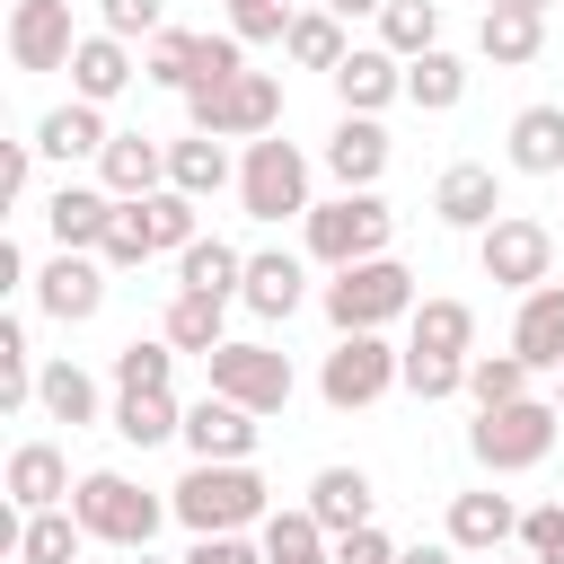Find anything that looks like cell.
<instances>
[{
	"mask_svg": "<svg viewBox=\"0 0 564 564\" xmlns=\"http://www.w3.org/2000/svg\"><path fill=\"white\" fill-rule=\"evenodd\" d=\"M167 185H176V194H194V203L229 194V185H238V159H229V141H212V132H185V141H167Z\"/></svg>",
	"mask_w": 564,
	"mask_h": 564,
	"instance_id": "obj_28",
	"label": "cell"
},
{
	"mask_svg": "<svg viewBox=\"0 0 564 564\" xmlns=\"http://www.w3.org/2000/svg\"><path fill=\"white\" fill-rule=\"evenodd\" d=\"M405 97V62L388 53V44H352L344 62H335V106L344 115H388Z\"/></svg>",
	"mask_w": 564,
	"mask_h": 564,
	"instance_id": "obj_21",
	"label": "cell"
},
{
	"mask_svg": "<svg viewBox=\"0 0 564 564\" xmlns=\"http://www.w3.org/2000/svg\"><path fill=\"white\" fill-rule=\"evenodd\" d=\"M35 405H44V423H70V432H88V423H106V414H115V405H106V388H97L70 352H53V361H44Z\"/></svg>",
	"mask_w": 564,
	"mask_h": 564,
	"instance_id": "obj_27",
	"label": "cell"
},
{
	"mask_svg": "<svg viewBox=\"0 0 564 564\" xmlns=\"http://www.w3.org/2000/svg\"><path fill=\"white\" fill-rule=\"evenodd\" d=\"M520 555L564 564V502H529V511H520Z\"/></svg>",
	"mask_w": 564,
	"mask_h": 564,
	"instance_id": "obj_48",
	"label": "cell"
},
{
	"mask_svg": "<svg viewBox=\"0 0 564 564\" xmlns=\"http://www.w3.org/2000/svg\"><path fill=\"white\" fill-rule=\"evenodd\" d=\"M97 185H106L115 203H150V194L167 185V141H159V132H115L106 159H97Z\"/></svg>",
	"mask_w": 564,
	"mask_h": 564,
	"instance_id": "obj_25",
	"label": "cell"
},
{
	"mask_svg": "<svg viewBox=\"0 0 564 564\" xmlns=\"http://www.w3.org/2000/svg\"><path fill=\"white\" fill-rule=\"evenodd\" d=\"M388 159H397V141H388V123H379V115H335V123H326L317 167L335 176V194H379Z\"/></svg>",
	"mask_w": 564,
	"mask_h": 564,
	"instance_id": "obj_12",
	"label": "cell"
},
{
	"mask_svg": "<svg viewBox=\"0 0 564 564\" xmlns=\"http://www.w3.org/2000/svg\"><path fill=\"white\" fill-rule=\"evenodd\" d=\"M256 441H264V414H247V405H229L212 388L185 405V449L194 458H256Z\"/></svg>",
	"mask_w": 564,
	"mask_h": 564,
	"instance_id": "obj_22",
	"label": "cell"
},
{
	"mask_svg": "<svg viewBox=\"0 0 564 564\" xmlns=\"http://www.w3.org/2000/svg\"><path fill=\"white\" fill-rule=\"evenodd\" d=\"M405 352H476V308L467 300H423L414 317H405Z\"/></svg>",
	"mask_w": 564,
	"mask_h": 564,
	"instance_id": "obj_34",
	"label": "cell"
},
{
	"mask_svg": "<svg viewBox=\"0 0 564 564\" xmlns=\"http://www.w3.org/2000/svg\"><path fill=\"white\" fill-rule=\"evenodd\" d=\"M203 379H212V397H229V405H247V414H282V405L300 397L291 352L264 344V335H229V344L203 361Z\"/></svg>",
	"mask_w": 564,
	"mask_h": 564,
	"instance_id": "obj_7",
	"label": "cell"
},
{
	"mask_svg": "<svg viewBox=\"0 0 564 564\" xmlns=\"http://www.w3.org/2000/svg\"><path fill=\"white\" fill-rule=\"evenodd\" d=\"M485 9H520V18H546L555 0H485Z\"/></svg>",
	"mask_w": 564,
	"mask_h": 564,
	"instance_id": "obj_55",
	"label": "cell"
},
{
	"mask_svg": "<svg viewBox=\"0 0 564 564\" xmlns=\"http://www.w3.org/2000/svg\"><path fill=\"white\" fill-rule=\"evenodd\" d=\"M317 9H326V18H344V26H352V18H379V9H388V0H317Z\"/></svg>",
	"mask_w": 564,
	"mask_h": 564,
	"instance_id": "obj_53",
	"label": "cell"
},
{
	"mask_svg": "<svg viewBox=\"0 0 564 564\" xmlns=\"http://www.w3.org/2000/svg\"><path fill=\"white\" fill-rule=\"evenodd\" d=\"M132 449H159V441H185V405L176 388H115V414H106Z\"/></svg>",
	"mask_w": 564,
	"mask_h": 564,
	"instance_id": "obj_29",
	"label": "cell"
},
{
	"mask_svg": "<svg viewBox=\"0 0 564 564\" xmlns=\"http://www.w3.org/2000/svg\"><path fill=\"white\" fill-rule=\"evenodd\" d=\"M35 212H44L53 247H70V256H97V247H106V229H115V194H106V185H79V176H62Z\"/></svg>",
	"mask_w": 564,
	"mask_h": 564,
	"instance_id": "obj_15",
	"label": "cell"
},
{
	"mask_svg": "<svg viewBox=\"0 0 564 564\" xmlns=\"http://www.w3.org/2000/svg\"><path fill=\"white\" fill-rule=\"evenodd\" d=\"M388 247H397V212H388V194H317V212L300 220V256L326 264V273L370 264V256H388Z\"/></svg>",
	"mask_w": 564,
	"mask_h": 564,
	"instance_id": "obj_4",
	"label": "cell"
},
{
	"mask_svg": "<svg viewBox=\"0 0 564 564\" xmlns=\"http://www.w3.org/2000/svg\"><path fill=\"white\" fill-rule=\"evenodd\" d=\"M194 70H203V26H167V35H150L141 44V79L150 88H194Z\"/></svg>",
	"mask_w": 564,
	"mask_h": 564,
	"instance_id": "obj_38",
	"label": "cell"
},
{
	"mask_svg": "<svg viewBox=\"0 0 564 564\" xmlns=\"http://www.w3.org/2000/svg\"><path fill=\"white\" fill-rule=\"evenodd\" d=\"M379 44H388L397 62H423V53L441 44V0H388V9H379Z\"/></svg>",
	"mask_w": 564,
	"mask_h": 564,
	"instance_id": "obj_41",
	"label": "cell"
},
{
	"mask_svg": "<svg viewBox=\"0 0 564 564\" xmlns=\"http://www.w3.org/2000/svg\"><path fill=\"white\" fill-rule=\"evenodd\" d=\"M317 308H326L335 335H388V326H405V317L423 308V291H414V273H405L397 256H370V264L326 273V282H317Z\"/></svg>",
	"mask_w": 564,
	"mask_h": 564,
	"instance_id": "obj_2",
	"label": "cell"
},
{
	"mask_svg": "<svg viewBox=\"0 0 564 564\" xmlns=\"http://www.w3.org/2000/svg\"><path fill=\"white\" fill-rule=\"evenodd\" d=\"M97 26L123 44H150V35H167V0H97Z\"/></svg>",
	"mask_w": 564,
	"mask_h": 564,
	"instance_id": "obj_47",
	"label": "cell"
},
{
	"mask_svg": "<svg viewBox=\"0 0 564 564\" xmlns=\"http://www.w3.org/2000/svg\"><path fill=\"white\" fill-rule=\"evenodd\" d=\"M432 220L485 238V229L502 220V167H485V159H449V167L432 176Z\"/></svg>",
	"mask_w": 564,
	"mask_h": 564,
	"instance_id": "obj_13",
	"label": "cell"
},
{
	"mask_svg": "<svg viewBox=\"0 0 564 564\" xmlns=\"http://www.w3.org/2000/svg\"><path fill=\"white\" fill-rule=\"evenodd\" d=\"M449 546H458V555H511V546H520V502L494 494V485L449 494Z\"/></svg>",
	"mask_w": 564,
	"mask_h": 564,
	"instance_id": "obj_17",
	"label": "cell"
},
{
	"mask_svg": "<svg viewBox=\"0 0 564 564\" xmlns=\"http://www.w3.org/2000/svg\"><path fill=\"white\" fill-rule=\"evenodd\" d=\"M0 485H9V511H26V520H35V511H62L79 476H70V458H62L53 441H18V449H9V467H0Z\"/></svg>",
	"mask_w": 564,
	"mask_h": 564,
	"instance_id": "obj_19",
	"label": "cell"
},
{
	"mask_svg": "<svg viewBox=\"0 0 564 564\" xmlns=\"http://www.w3.org/2000/svg\"><path fill=\"white\" fill-rule=\"evenodd\" d=\"M485 564H538V555H520V546H511V555H485Z\"/></svg>",
	"mask_w": 564,
	"mask_h": 564,
	"instance_id": "obj_56",
	"label": "cell"
},
{
	"mask_svg": "<svg viewBox=\"0 0 564 564\" xmlns=\"http://www.w3.org/2000/svg\"><path fill=\"white\" fill-rule=\"evenodd\" d=\"M176 291L238 300V291H247V247H229V238H194V247L176 256Z\"/></svg>",
	"mask_w": 564,
	"mask_h": 564,
	"instance_id": "obj_30",
	"label": "cell"
},
{
	"mask_svg": "<svg viewBox=\"0 0 564 564\" xmlns=\"http://www.w3.org/2000/svg\"><path fill=\"white\" fill-rule=\"evenodd\" d=\"M167 511L185 538H229V529H264L273 520V485L256 476V458H194L167 485Z\"/></svg>",
	"mask_w": 564,
	"mask_h": 564,
	"instance_id": "obj_1",
	"label": "cell"
},
{
	"mask_svg": "<svg viewBox=\"0 0 564 564\" xmlns=\"http://www.w3.org/2000/svg\"><path fill=\"white\" fill-rule=\"evenodd\" d=\"M476 264H485V282H494V291L529 300L538 282H555V229H546V220H529V212H502V220L476 238Z\"/></svg>",
	"mask_w": 564,
	"mask_h": 564,
	"instance_id": "obj_10",
	"label": "cell"
},
{
	"mask_svg": "<svg viewBox=\"0 0 564 564\" xmlns=\"http://www.w3.org/2000/svg\"><path fill=\"white\" fill-rule=\"evenodd\" d=\"M476 53H485L494 70H529V62L546 53V18H520V9H485V26H476Z\"/></svg>",
	"mask_w": 564,
	"mask_h": 564,
	"instance_id": "obj_33",
	"label": "cell"
},
{
	"mask_svg": "<svg viewBox=\"0 0 564 564\" xmlns=\"http://www.w3.org/2000/svg\"><path fill=\"white\" fill-rule=\"evenodd\" d=\"M176 564H264V538H247V529H229V538H194Z\"/></svg>",
	"mask_w": 564,
	"mask_h": 564,
	"instance_id": "obj_49",
	"label": "cell"
},
{
	"mask_svg": "<svg viewBox=\"0 0 564 564\" xmlns=\"http://www.w3.org/2000/svg\"><path fill=\"white\" fill-rule=\"evenodd\" d=\"M458 97H467V62H458L449 44H432L423 62H405V106H414V115H449Z\"/></svg>",
	"mask_w": 564,
	"mask_h": 564,
	"instance_id": "obj_36",
	"label": "cell"
},
{
	"mask_svg": "<svg viewBox=\"0 0 564 564\" xmlns=\"http://www.w3.org/2000/svg\"><path fill=\"white\" fill-rule=\"evenodd\" d=\"M467 361H476V352H467ZM467 361H458V352H405V379H397V388H405L414 405L467 397Z\"/></svg>",
	"mask_w": 564,
	"mask_h": 564,
	"instance_id": "obj_44",
	"label": "cell"
},
{
	"mask_svg": "<svg viewBox=\"0 0 564 564\" xmlns=\"http://www.w3.org/2000/svg\"><path fill=\"white\" fill-rule=\"evenodd\" d=\"M35 159H44L35 141H9V150H0V194H9V203H26V194H35Z\"/></svg>",
	"mask_w": 564,
	"mask_h": 564,
	"instance_id": "obj_51",
	"label": "cell"
},
{
	"mask_svg": "<svg viewBox=\"0 0 564 564\" xmlns=\"http://www.w3.org/2000/svg\"><path fill=\"white\" fill-rule=\"evenodd\" d=\"M264 564H335V538L308 520V502H282L264 520Z\"/></svg>",
	"mask_w": 564,
	"mask_h": 564,
	"instance_id": "obj_37",
	"label": "cell"
},
{
	"mask_svg": "<svg viewBox=\"0 0 564 564\" xmlns=\"http://www.w3.org/2000/svg\"><path fill=\"white\" fill-rule=\"evenodd\" d=\"M141 220H150V247H159V256H185V247L203 238V203L176 194V185H159V194L141 203Z\"/></svg>",
	"mask_w": 564,
	"mask_h": 564,
	"instance_id": "obj_42",
	"label": "cell"
},
{
	"mask_svg": "<svg viewBox=\"0 0 564 564\" xmlns=\"http://www.w3.org/2000/svg\"><path fill=\"white\" fill-rule=\"evenodd\" d=\"M159 247H150V220H141V203H115V229H106V247H97V264L106 273H141Z\"/></svg>",
	"mask_w": 564,
	"mask_h": 564,
	"instance_id": "obj_46",
	"label": "cell"
},
{
	"mask_svg": "<svg viewBox=\"0 0 564 564\" xmlns=\"http://www.w3.org/2000/svg\"><path fill=\"white\" fill-rule=\"evenodd\" d=\"M53 167H79V159H106V141H115V123H106V106H79V97H62L53 115H35V132H26Z\"/></svg>",
	"mask_w": 564,
	"mask_h": 564,
	"instance_id": "obj_24",
	"label": "cell"
},
{
	"mask_svg": "<svg viewBox=\"0 0 564 564\" xmlns=\"http://www.w3.org/2000/svg\"><path fill=\"white\" fill-rule=\"evenodd\" d=\"M555 414H564V379H555Z\"/></svg>",
	"mask_w": 564,
	"mask_h": 564,
	"instance_id": "obj_58",
	"label": "cell"
},
{
	"mask_svg": "<svg viewBox=\"0 0 564 564\" xmlns=\"http://www.w3.org/2000/svg\"><path fill=\"white\" fill-rule=\"evenodd\" d=\"M185 132H212V141H264V132H282V79L273 70H238L229 88H194L185 97Z\"/></svg>",
	"mask_w": 564,
	"mask_h": 564,
	"instance_id": "obj_8",
	"label": "cell"
},
{
	"mask_svg": "<svg viewBox=\"0 0 564 564\" xmlns=\"http://www.w3.org/2000/svg\"><path fill=\"white\" fill-rule=\"evenodd\" d=\"M397 555H405V546H397L379 520H370V529H352V538H335V564H397Z\"/></svg>",
	"mask_w": 564,
	"mask_h": 564,
	"instance_id": "obj_50",
	"label": "cell"
},
{
	"mask_svg": "<svg viewBox=\"0 0 564 564\" xmlns=\"http://www.w3.org/2000/svg\"><path fill=\"white\" fill-rule=\"evenodd\" d=\"M397 379H405V344H388V335H335V352L317 361V397H326L335 414L379 405Z\"/></svg>",
	"mask_w": 564,
	"mask_h": 564,
	"instance_id": "obj_9",
	"label": "cell"
},
{
	"mask_svg": "<svg viewBox=\"0 0 564 564\" xmlns=\"http://www.w3.org/2000/svg\"><path fill=\"white\" fill-rule=\"evenodd\" d=\"M0 291H35V273H26V247H18V238H0Z\"/></svg>",
	"mask_w": 564,
	"mask_h": 564,
	"instance_id": "obj_52",
	"label": "cell"
},
{
	"mask_svg": "<svg viewBox=\"0 0 564 564\" xmlns=\"http://www.w3.org/2000/svg\"><path fill=\"white\" fill-rule=\"evenodd\" d=\"M397 564H458V546H449V538H441V546H405Z\"/></svg>",
	"mask_w": 564,
	"mask_h": 564,
	"instance_id": "obj_54",
	"label": "cell"
},
{
	"mask_svg": "<svg viewBox=\"0 0 564 564\" xmlns=\"http://www.w3.org/2000/svg\"><path fill=\"white\" fill-rule=\"evenodd\" d=\"M106 291H115V273L97 264V256H70V247H53L44 264H35V317H53V326H88L97 308H106Z\"/></svg>",
	"mask_w": 564,
	"mask_h": 564,
	"instance_id": "obj_11",
	"label": "cell"
},
{
	"mask_svg": "<svg viewBox=\"0 0 564 564\" xmlns=\"http://www.w3.org/2000/svg\"><path fill=\"white\" fill-rule=\"evenodd\" d=\"M238 212L247 220H308L317 212V159L282 132L238 150Z\"/></svg>",
	"mask_w": 564,
	"mask_h": 564,
	"instance_id": "obj_5",
	"label": "cell"
},
{
	"mask_svg": "<svg viewBox=\"0 0 564 564\" xmlns=\"http://www.w3.org/2000/svg\"><path fill=\"white\" fill-rule=\"evenodd\" d=\"M300 502H308V520H317L326 538H352V529H370V520H379V485H370L361 467H344V458H335V467H317Z\"/></svg>",
	"mask_w": 564,
	"mask_h": 564,
	"instance_id": "obj_20",
	"label": "cell"
},
{
	"mask_svg": "<svg viewBox=\"0 0 564 564\" xmlns=\"http://www.w3.org/2000/svg\"><path fill=\"white\" fill-rule=\"evenodd\" d=\"M238 308L264 317V326L300 317V308H308V256H291V247H256V256H247V291H238Z\"/></svg>",
	"mask_w": 564,
	"mask_h": 564,
	"instance_id": "obj_16",
	"label": "cell"
},
{
	"mask_svg": "<svg viewBox=\"0 0 564 564\" xmlns=\"http://www.w3.org/2000/svg\"><path fill=\"white\" fill-rule=\"evenodd\" d=\"M88 546H97V538H88V529H79V511L62 502V511L18 520V546H9V555H18V564H79Z\"/></svg>",
	"mask_w": 564,
	"mask_h": 564,
	"instance_id": "obj_32",
	"label": "cell"
},
{
	"mask_svg": "<svg viewBox=\"0 0 564 564\" xmlns=\"http://www.w3.org/2000/svg\"><path fill=\"white\" fill-rule=\"evenodd\" d=\"M502 167L511 176H564V106H520L511 132H502Z\"/></svg>",
	"mask_w": 564,
	"mask_h": 564,
	"instance_id": "obj_26",
	"label": "cell"
},
{
	"mask_svg": "<svg viewBox=\"0 0 564 564\" xmlns=\"http://www.w3.org/2000/svg\"><path fill=\"white\" fill-rule=\"evenodd\" d=\"M106 379H115V388H167V379H176V344H167V335H132V344H115Z\"/></svg>",
	"mask_w": 564,
	"mask_h": 564,
	"instance_id": "obj_43",
	"label": "cell"
},
{
	"mask_svg": "<svg viewBox=\"0 0 564 564\" xmlns=\"http://www.w3.org/2000/svg\"><path fill=\"white\" fill-rule=\"evenodd\" d=\"M132 79H141V44H123V35H106V26H88V35H79V53H70V97H79V106H115Z\"/></svg>",
	"mask_w": 564,
	"mask_h": 564,
	"instance_id": "obj_18",
	"label": "cell"
},
{
	"mask_svg": "<svg viewBox=\"0 0 564 564\" xmlns=\"http://www.w3.org/2000/svg\"><path fill=\"white\" fill-rule=\"evenodd\" d=\"M88 26H70V0H9V62L18 70H70Z\"/></svg>",
	"mask_w": 564,
	"mask_h": 564,
	"instance_id": "obj_14",
	"label": "cell"
},
{
	"mask_svg": "<svg viewBox=\"0 0 564 564\" xmlns=\"http://www.w3.org/2000/svg\"><path fill=\"white\" fill-rule=\"evenodd\" d=\"M159 335H167L176 352H194V361H212V352L229 344V300H203V291H176V300H167V317H159Z\"/></svg>",
	"mask_w": 564,
	"mask_h": 564,
	"instance_id": "obj_31",
	"label": "cell"
},
{
	"mask_svg": "<svg viewBox=\"0 0 564 564\" xmlns=\"http://www.w3.org/2000/svg\"><path fill=\"white\" fill-rule=\"evenodd\" d=\"M70 511H79V529L97 538V546H115V555H141L176 511H167V494H150V485H132L123 467H88L79 485H70Z\"/></svg>",
	"mask_w": 564,
	"mask_h": 564,
	"instance_id": "obj_3",
	"label": "cell"
},
{
	"mask_svg": "<svg viewBox=\"0 0 564 564\" xmlns=\"http://www.w3.org/2000/svg\"><path fill=\"white\" fill-rule=\"evenodd\" d=\"M35 379H44V352L26 344V317L9 308V317H0V414L35 405Z\"/></svg>",
	"mask_w": 564,
	"mask_h": 564,
	"instance_id": "obj_39",
	"label": "cell"
},
{
	"mask_svg": "<svg viewBox=\"0 0 564 564\" xmlns=\"http://www.w3.org/2000/svg\"><path fill=\"white\" fill-rule=\"evenodd\" d=\"M511 352H520L538 379H564V282H538V291L511 308Z\"/></svg>",
	"mask_w": 564,
	"mask_h": 564,
	"instance_id": "obj_23",
	"label": "cell"
},
{
	"mask_svg": "<svg viewBox=\"0 0 564 564\" xmlns=\"http://www.w3.org/2000/svg\"><path fill=\"white\" fill-rule=\"evenodd\" d=\"M123 564H167V555H150V546H141V555H123Z\"/></svg>",
	"mask_w": 564,
	"mask_h": 564,
	"instance_id": "obj_57",
	"label": "cell"
},
{
	"mask_svg": "<svg viewBox=\"0 0 564 564\" xmlns=\"http://www.w3.org/2000/svg\"><path fill=\"white\" fill-rule=\"evenodd\" d=\"M344 53H352V35H344V18H326L317 0H308V9L291 18V35H282V62H300V70H326V79H335V62H344Z\"/></svg>",
	"mask_w": 564,
	"mask_h": 564,
	"instance_id": "obj_35",
	"label": "cell"
},
{
	"mask_svg": "<svg viewBox=\"0 0 564 564\" xmlns=\"http://www.w3.org/2000/svg\"><path fill=\"white\" fill-rule=\"evenodd\" d=\"M291 18H300L291 0H220V26H229L247 53H256V44H282V35H291Z\"/></svg>",
	"mask_w": 564,
	"mask_h": 564,
	"instance_id": "obj_45",
	"label": "cell"
},
{
	"mask_svg": "<svg viewBox=\"0 0 564 564\" xmlns=\"http://www.w3.org/2000/svg\"><path fill=\"white\" fill-rule=\"evenodd\" d=\"M467 397H476V414L520 405V397H538V370H529L520 352H476V361H467Z\"/></svg>",
	"mask_w": 564,
	"mask_h": 564,
	"instance_id": "obj_40",
	"label": "cell"
},
{
	"mask_svg": "<svg viewBox=\"0 0 564 564\" xmlns=\"http://www.w3.org/2000/svg\"><path fill=\"white\" fill-rule=\"evenodd\" d=\"M555 432H564L555 397H520V405H494V414L467 423V458H476L485 476H529V467H546Z\"/></svg>",
	"mask_w": 564,
	"mask_h": 564,
	"instance_id": "obj_6",
	"label": "cell"
}]
</instances>
